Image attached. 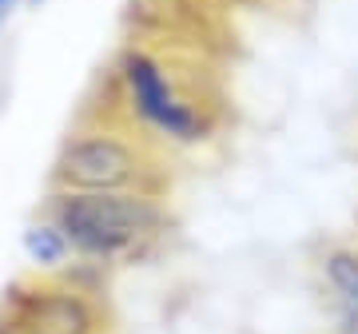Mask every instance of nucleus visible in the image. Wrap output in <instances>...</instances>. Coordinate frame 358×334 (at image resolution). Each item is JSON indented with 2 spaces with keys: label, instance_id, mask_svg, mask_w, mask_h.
I'll list each match as a JSON object with an SVG mask.
<instances>
[{
  "label": "nucleus",
  "instance_id": "obj_3",
  "mask_svg": "<svg viewBox=\"0 0 358 334\" xmlns=\"http://www.w3.org/2000/svg\"><path fill=\"white\" fill-rule=\"evenodd\" d=\"M167 155L108 108H88L68 128L48 171V191H167Z\"/></svg>",
  "mask_w": 358,
  "mask_h": 334
},
{
  "label": "nucleus",
  "instance_id": "obj_7",
  "mask_svg": "<svg viewBox=\"0 0 358 334\" xmlns=\"http://www.w3.org/2000/svg\"><path fill=\"white\" fill-rule=\"evenodd\" d=\"M24 13V0H0V36L16 24V16Z\"/></svg>",
  "mask_w": 358,
  "mask_h": 334
},
{
  "label": "nucleus",
  "instance_id": "obj_5",
  "mask_svg": "<svg viewBox=\"0 0 358 334\" xmlns=\"http://www.w3.org/2000/svg\"><path fill=\"white\" fill-rule=\"evenodd\" d=\"M331 334H358V243H327L315 255Z\"/></svg>",
  "mask_w": 358,
  "mask_h": 334
},
{
  "label": "nucleus",
  "instance_id": "obj_4",
  "mask_svg": "<svg viewBox=\"0 0 358 334\" xmlns=\"http://www.w3.org/2000/svg\"><path fill=\"white\" fill-rule=\"evenodd\" d=\"M108 270L72 263L64 275H24L0 291V334H115L103 298Z\"/></svg>",
  "mask_w": 358,
  "mask_h": 334
},
{
  "label": "nucleus",
  "instance_id": "obj_2",
  "mask_svg": "<svg viewBox=\"0 0 358 334\" xmlns=\"http://www.w3.org/2000/svg\"><path fill=\"white\" fill-rule=\"evenodd\" d=\"M80 263L128 267L152 259L171 235L167 191H48L40 199Z\"/></svg>",
  "mask_w": 358,
  "mask_h": 334
},
{
  "label": "nucleus",
  "instance_id": "obj_9",
  "mask_svg": "<svg viewBox=\"0 0 358 334\" xmlns=\"http://www.w3.org/2000/svg\"><path fill=\"white\" fill-rule=\"evenodd\" d=\"M48 0H24V8H44Z\"/></svg>",
  "mask_w": 358,
  "mask_h": 334
},
{
  "label": "nucleus",
  "instance_id": "obj_1",
  "mask_svg": "<svg viewBox=\"0 0 358 334\" xmlns=\"http://www.w3.org/2000/svg\"><path fill=\"white\" fill-rule=\"evenodd\" d=\"M108 112L148 136L159 152H192L219 136L223 112L183 68L148 40H128L108 68Z\"/></svg>",
  "mask_w": 358,
  "mask_h": 334
},
{
  "label": "nucleus",
  "instance_id": "obj_6",
  "mask_svg": "<svg viewBox=\"0 0 358 334\" xmlns=\"http://www.w3.org/2000/svg\"><path fill=\"white\" fill-rule=\"evenodd\" d=\"M20 255L32 267V275H64L76 263V251L68 243V235L60 231V223L48 211H36L24 223V231H20Z\"/></svg>",
  "mask_w": 358,
  "mask_h": 334
},
{
  "label": "nucleus",
  "instance_id": "obj_8",
  "mask_svg": "<svg viewBox=\"0 0 358 334\" xmlns=\"http://www.w3.org/2000/svg\"><path fill=\"white\" fill-rule=\"evenodd\" d=\"M195 8H243V4H259V0H187Z\"/></svg>",
  "mask_w": 358,
  "mask_h": 334
}]
</instances>
